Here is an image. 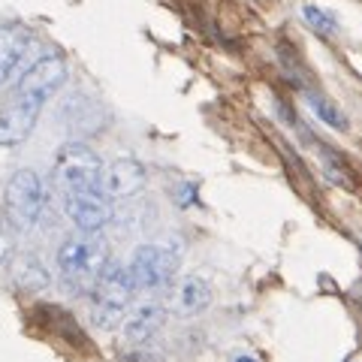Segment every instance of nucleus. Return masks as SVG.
Segmentation results:
<instances>
[{"label": "nucleus", "instance_id": "nucleus-1", "mask_svg": "<svg viewBox=\"0 0 362 362\" xmlns=\"http://www.w3.org/2000/svg\"><path fill=\"white\" fill-rule=\"evenodd\" d=\"M109 266V245L103 235L82 233L58 247V275L70 293H94L100 275Z\"/></svg>", "mask_w": 362, "mask_h": 362}, {"label": "nucleus", "instance_id": "nucleus-2", "mask_svg": "<svg viewBox=\"0 0 362 362\" xmlns=\"http://www.w3.org/2000/svg\"><path fill=\"white\" fill-rule=\"evenodd\" d=\"M136 296V284L133 275L124 263H115L109 259L106 272L100 275L94 293H90V323L97 329H115V326L124 323V317L130 311V302Z\"/></svg>", "mask_w": 362, "mask_h": 362}, {"label": "nucleus", "instance_id": "nucleus-3", "mask_svg": "<svg viewBox=\"0 0 362 362\" xmlns=\"http://www.w3.org/2000/svg\"><path fill=\"white\" fill-rule=\"evenodd\" d=\"M103 173L106 166L100 160V154L85 145L82 139H70L54 157V187L61 190V197L70 194H88V190H103Z\"/></svg>", "mask_w": 362, "mask_h": 362}, {"label": "nucleus", "instance_id": "nucleus-4", "mask_svg": "<svg viewBox=\"0 0 362 362\" xmlns=\"http://www.w3.org/2000/svg\"><path fill=\"white\" fill-rule=\"evenodd\" d=\"M45 209V187L40 175L33 169H18L13 178L6 181V194H4V211L13 230L28 233L40 223Z\"/></svg>", "mask_w": 362, "mask_h": 362}, {"label": "nucleus", "instance_id": "nucleus-5", "mask_svg": "<svg viewBox=\"0 0 362 362\" xmlns=\"http://www.w3.org/2000/svg\"><path fill=\"white\" fill-rule=\"evenodd\" d=\"M130 275L136 293H157L173 284L178 272V254L166 245H139L130 257Z\"/></svg>", "mask_w": 362, "mask_h": 362}, {"label": "nucleus", "instance_id": "nucleus-6", "mask_svg": "<svg viewBox=\"0 0 362 362\" xmlns=\"http://www.w3.org/2000/svg\"><path fill=\"white\" fill-rule=\"evenodd\" d=\"M66 76H70V73H66L64 54L49 52V54H42V58L33 61L28 70H25V76L18 78L16 97H25V100H33V103H42L45 106L64 88Z\"/></svg>", "mask_w": 362, "mask_h": 362}, {"label": "nucleus", "instance_id": "nucleus-7", "mask_svg": "<svg viewBox=\"0 0 362 362\" xmlns=\"http://www.w3.org/2000/svg\"><path fill=\"white\" fill-rule=\"evenodd\" d=\"M33 33L25 25H0V88L25 76L33 52Z\"/></svg>", "mask_w": 362, "mask_h": 362}, {"label": "nucleus", "instance_id": "nucleus-8", "mask_svg": "<svg viewBox=\"0 0 362 362\" xmlns=\"http://www.w3.org/2000/svg\"><path fill=\"white\" fill-rule=\"evenodd\" d=\"M58 121L64 124V130L73 136V139H82V136H90L97 130H103V106L97 100H90L82 90H70L61 106H58Z\"/></svg>", "mask_w": 362, "mask_h": 362}, {"label": "nucleus", "instance_id": "nucleus-9", "mask_svg": "<svg viewBox=\"0 0 362 362\" xmlns=\"http://www.w3.org/2000/svg\"><path fill=\"white\" fill-rule=\"evenodd\" d=\"M64 211L82 233H100L112 221V199L106 190H88V194H70L61 197Z\"/></svg>", "mask_w": 362, "mask_h": 362}, {"label": "nucleus", "instance_id": "nucleus-10", "mask_svg": "<svg viewBox=\"0 0 362 362\" xmlns=\"http://www.w3.org/2000/svg\"><path fill=\"white\" fill-rule=\"evenodd\" d=\"M40 112H42V103H33V100H25V97H16L13 103H6L0 109V145L4 148H16L28 139L33 133L40 121Z\"/></svg>", "mask_w": 362, "mask_h": 362}, {"label": "nucleus", "instance_id": "nucleus-11", "mask_svg": "<svg viewBox=\"0 0 362 362\" xmlns=\"http://www.w3.org/2000/svg\"><path fill=\"white\" fill-rule=\"evenodd\" d=\"M166 314H169V308H166V305H160V302H142V305H136V308L127 317H124V323H121L124 344H127V347L148 344L151 338L163 329Z\"/></svg>", "mask_w": 362, "mask_h": 362}, {"label": "nucleus", "instance_id": "nucleus-12", "mask_svg": "<svg viewBox=\"0 0 362 362\" xmlns=\"http://www.w3.org/2000/svg\"><path fill=\"white\" fill-rule=\"evenodd\" d=\"M145 181H148V173H145V166L139 160H133V157H118V160H112L106 166L103 190H106L109 199H130L145 187Z\"/></svg>", "mask_w": 362, "mask_h": 362}, {"label": "nucleus", "instance_id": "nucleus-13", "mask_svg": "<svg viewBox=\"0 0 362 362\" xmlns=\"http://www.w3.org/2000/svg\"><path fill=\"white\" fill-rule=\"evenodd\" d=\"M209 305H211V284L199 275H187L173 287L166 308L175 317H197L206 311Z\"/></svg>", "mask_w": 362, "mask_h": 362}, {"label": "nucleus", "instance_id": "nucleus-14", "mask_svg": "<svg viewBox=\"0 0 362 362\" xmlns=\"http://www.w3.org/2000/svg\"><path fill=\"white\" fill-rule=\"evenodd\" d=\"M9 275H13V284L25 293H40L52 284L49 269H45L42 259L33 257V254H18L13 263H9Z\"/></svg>", "mask_w": 362, "mask_h": 362}, {"label": "nucleus", "instance_id": "nucleus-15", "mask_svg": "<svg viewBox=\"0 0 362 362\" xmlns=\"http://www.w3.org/2000/svg\"><path fill=\"white\" fill-rule=\"evenodd\" d=\"M308 106L314 109V115L320 118L323 124H329L332 130H341V133H344V130L350 127L347 115L332 103V100H326V97H320V94H308Z\"/></svg>", "mask_w": 362, "mask_h": 362}, {"label": "nucleus", "instance_id": "nucleus-16", "mask_svg": "<svg viewBox=\"0 0 362 362\" xmlns=\"http://www.w3.org/2000/svg\"><path fill=\"white\" fill-rule=\"evenodd\" d=\"M302 18L308 21V28H314L317 33H323V37H329V33L338 30L335 16L326 13V9H320L317 4H305V6H302Z\"/></svg>", "mask_w": 362, "mask_h": 362}, {"label": "nucleus", "instance_id": "nucleus-17", "mask_svg": "<svg viewBox=\"0 0 362 362\" xmlns=\"http://www.w3.org/2000/svg\"><path fill=\"white\" fill-rule=\"evenodd\" d=\"M9 257H13V242H9V235L0 230V266L9 263Z\"/></svg>", "mask_w": 362, "mask_h": 362}, {"label": "nucleus", "instance_id": "nucleus-18", "mask_svg": "<svg viewBox=\"0 0 362 362\" xmlns=\"http://www.w3.org/2000/svg\"><path fill=\"white\" fill-rule=\"evenodd\" d=\"M194 194H197V187H194V185H181V197H178V202H181V206H187V202H194Z\"/></svg>", "mask_w": 362, "mask_h": 362}, {"label": "nucleus", "instance_id": "nucleus-19", "mask_svg": "<svg viewBox=\"0 0 362 362\" xmlns=\"http://www.w3.org/2000/svg\"><path fill=\"white\" fill-rule=\"evenodd\" d=\"M233 362H257V359H254V356H235Z\"/></svg>", "mask_w": 362, "mask_h": 362}, {"label": "nucleus", "instance_id": "nucleus-20", "mask_svg": "<svg viewBox=\"0 0 362 362\" xmlns=\"http://www.w3.org/2000/svg\"><path fill=\"white\" fill-rule=\"evenodd\" d=\"M130 362H148V359H130Z\"/></svg>", "mask_w": 362, "mask_h": 362}]
</instances>
